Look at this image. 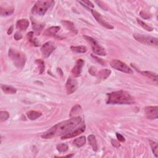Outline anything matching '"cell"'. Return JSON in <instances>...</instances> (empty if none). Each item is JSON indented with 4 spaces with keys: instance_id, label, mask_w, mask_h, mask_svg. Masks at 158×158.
Segmentation results:
<instances>
[{
    "instance_id": "4316f807",
    "label": "cell",
    "mask_w": 158,
    "mask_h": 158,
    "mask_svg": "<svg viewBox=\"0 0 158 158\" xmlns=\"http://www.w3.org/2000/svg\"><path fill=\"white\" fill-rule=\"evenodd\" d=\"M149 144L150 146L152 147V151L153 152V154L156 157L158 156V147H157V143L154 141L149 140Z\"/></svg>"
},
{
    "instance_id": "f1b7e54d",
    "label": "cell",
    "mask_w": 158,
    "mask_h": 158,
    "mask_svg": "<svg viewBox=\"0 0 158 158\" xmlns=\"http://www.w3.org/2000/svg\"><path fill=\"white\" fill-rule=\"evenodd\" d=\"M35 63H37V64L38 65L39 69H40V74H42L45 71V63L43 60L42 59H37L35 61Z\"/></svg>"
},
{
    "instance_id": "7402d4cb",
    "label": "cell",
    "mask_w": 158,
    "mask_h": 158,
    "mask_svg": "<svg viewBox=\"0 0 158 158\" xmlns=\"http://www.w3.org/2000/svg\"><path fill=\"white\" fill-rule=\"evenodd\" d=\"M1 89L3 92L6 94H15L17 92V90L11 86L2 85Z\"/></svg>"
},
{
    "instance_id": "44dd1931",
    "label": "cell",
    "mask_w": 158,
    "mask_h": 158,
    "mask_svg": "<svg viewBox=\"0 0 158 158\" xmlns=\"http://www.w3.org/2000/svg\"><path fill=\"white\" fill-rule=\"evenodd\" d=\"M111 74V71L109 69H102L100 71L98 74V77L100 80H105L106 79L110 74Z\"/></svg>"
},
{
    "instance_id": "4dcf8cb0",
    "label": "cell",
    "mask_w": 158,
    "mask_h": 158,
    "mask_svg": "<svg viewBox=\"0 0 158 158\" xmlns=\"http://www.w3.org/2000/svg\"><path fill=\"white\" fill-rule=\"evenodd\" d=\"M9 118V114L7 111H1L0 112V120L1 122H4L8 120Z\"/></svg>"
},
{
    "instance_id": "7a4b0ae2",
    "label": "cell",
    "mask_w": 158,
    "mask_h": 158,
    "mask_svg": "<svg viewBox=\"0 0 158 158\" xmlns=\"http://www.w3.org/2000/svg\"><path fill=\"white\" fill-rule=\"evenodd\" d=\"M107 104L110 105H132L134 98L126 91H116L107 94Z\"/></svg>"
},
{
    "instance_id": "8fae6325",
    "label": "cell",
    "mask_w": 158,
    "mask_h": 158,
    "mask_svg": "<svg viewBox=\"0 0 158 158\" xmlns=\"http://www.w3.org/2000/svg\"><path fill=\"white\" fill-rule=\"evenodd\" d=\"M145 113L148 119H157L158 118V107L157 106L146 107Z\"/></svg>"
},
{
    "instance_id": "2e32d148",
    "label": "cell",
    "mask_w": 158,
    "mask_h": 158,
    "mask_svg": "<svg viewBox=\"0 0 158 158\" xmlns=\"http://www.w3.org/2000/svg\"><path fill=\"white\" fill-rule=\"evenodd\" d=\"M88 140L89 144H90V146L92 147L93 149L95 152H97L98 147V144L97 141V139H96V137L94 135H90L88 136Z\"/></svg>"
},
{
    "instance_id": "9a60e30c",
    "label": "cell",
    "mask_w": 158,
    "mask_h": 158,
    "mask_svg": "<svg viewBox=\"0 0 158 158\" xmlns=\"http://www.w3.org/2000/svg\"><path fill=\"white\" fill-rule=\"evenodd\" d=\"M32 28L33 30L35 31V33L37 34V35H40V33L42 32V30L43 29L44 25L40 24L35 20H33V19L32 20Z\"/></svg>"
},
{
    "instance_id": "d6a6232c",
    "label": "cell",
    "mask_w": 158,
    "mask_h": 158,
    "mask_svg": "<svg viewBox=\"0 0 158 158\" xmlns=\"http://www.w3.org/2000/svg\"><path fill=\"white\" fill-rule=\"evenodd\" d=\"M80 3H81L82 4V6H85V8H87V7H88V9L89 8H94V5L93 4V3L90 1H79Z\"/></svg>"
},
{
    "instance_id": "74e56055",
    "label": "cell",
    "mask_w": 158,
    "mask_h": 158,
    "mask_svg": "<svg viewBox=\"0 0 158 158\" xmlns=\"http://www.w3.org/2000/svg\"><path fill=\"white\" fill-rule=\"evenodd\" d=\"M14 38L16 40H20L22 38V35L19 32H16L14 35Z\"/></svg>"
},
{
    "instance_id": "ac0fdd59",
    "label": "cell",
    "mask_w": 158,
    "mask_h": 158,
    "mask_svg": "<svg viewBox=\"0 0 158 158\" xmlns=\"http://www.w3.org/2000/svg\"><path fill=\"white\" fill-rule=\"evenodd\" d=\"M14 9L12 7H9V8H3L2 7L0 8V14L1 16H9L12 14Z\"/></svg>"
},
{
    "instance_id": "d4e9b609",
    "label": "cell",
    "mask_w": 158,
    "mask_h": 158,
    "mask_svg": "<svg viewBox=\"0 0 158 158\" xmlns=\"http://www.w3.org/2000/svg\"><path fill=\"white\" fill-rule=\"evenodd\" d=\"M71 49L72 51L77 53H85L87 51V48L85 46H71Z\"/></svg>"
},
{
    "instance_id": "d590c367",
    "label": "cell",
    "mask_w": 158,
    "mask_h": 158,
    "mask_svg": "<svg viewBox=\"0 0 158 158\" xmlns=\"http://www.w3.org/2000/svg\"><path fill=\"white\" fill-rule=\"evenodd\" d=\"M116 136H117V139H118V140L121 141V142H124L126 141L124 137H123L121 134H120L119 133H116Z\"/></svg>"
},
{
    "instance_id": "cb8c5ba5",
    "label": "cell",
    "mask_w": 158,
    "mask_h": 158,
    "mask_svg": "<svg viewBox=\"0 0 158 158\" xmlns=\"http://www.w3.org/2000/svg\"><path fill=\"white\" fill-rule=\"evenodd\" d=\"M142 75H145L146 77L152 79L154 81L157 82V75L156 73L154 72H149V71H143V72H141L139 71Z\"/></svg>"
},
{
    "instance_id": "e0dca14e",
    "label": "cell",
    "mask_w": 158,
    "mask_h": 158,
    "mask_svg": "<svg viewBox=\"0 0 158 158\" xmlns=\"http://www.w3.org/2000/svg\"><path fill=\"white\" fill-rule=\"evenodd\" d=\"M61 23L63 24V25L65 26L68 30H69L73 33H74V34L77 33V30L76 29V28H75L74 24L72 22L67 21V20H63V21L61 22Z\"/></svg>"
},
{
    "instance_id": "d6986e66",
    "label": "cell",
    "mask_w": 158,
    "mask_h": 158,
    "mask_svg": "<svg viewBox=\"0 0 158 158\" xmlns=\"http://www.w3.org/2000/svg\"><path fill=\"white\" fill-rule=\"evenodd\" d=\"M59 29H60V27L59 26L51 27H50V28L48 29L45 32V35L47 36H54L59 30Z\"/></svg>"
},
{
    "instance_id": "9c48e42d",
    "label": "cell",
    "mask_w": 158,
    "mask_h": 158,
    "mask_svg": "<svg viewBox=\"0 0 158 158\" xmlns=\"http://www.w3.org/2000/svg\"><path fill=\"white\" fill-rule=\"evenodd\" d=\"M90 11L92 12V14H93V17L95 18V19L97 20V21L100 24H101L102 26L105 27V28L108 29H114V27L112 25L110 24L109 23H108L107 22H106L100 13H98L97 11H96L95 10H93V9H90Z\"/></svg>"
},
{
    "instance_id": "ba28073f",
    "label": "cell",
    "mask_w": 158,
    "mask_h": 158,
    "mask_svg": "<svg viewBox=\"0 0 158 158\" xmlns=\"http://www.w3.org/2000/svg\"><path fill=\"white\" fill-rule=\"evenodd\" d=\"M55 49H56V45H55L54 43L50 41V42H48L42 45V48H41V51H42L43 56L45 58H47L50 56Z\"/></svg>"
},
{
    "instance_id": "83f0119b",
    "label": "cell",
    "mask_w": 158,
    "mask_h": 158,
    "mask_svg": "<svg viewBox=\"0 0 158 158\" xmlns=\"http://www.w3.org/2000/svg\"><path fill=\"white\" fill-rule=\"evenodd\" d=\"M81 112H82L81 106L80 105H76V106H75L74 107H72L71 111V113H70V116L71 117L75 116V115L79 114Z\"/></svg>"
},
{
    "instance_id": "5b68a950",
    "label": "cell",
    "mask_w": 158,
    "mask_h": 158,
    "mask_svg": "<svg viewBox=\"0 0 158 158\" xmlns=\"http://www.w3.org/2000/svg\"><path fill=\"white\" fill-rule=\"evenodd\" d=\"M133 37L137 42H139L143 45L156 47H157L158 45V39L153 37L137 33L134 34Z\"/></svg>"
},
{
    "instance_id": "7c38bea8",
    "label": "cell",
    "mask_w": 158,
    "mask_h": 158,
    "mask_svg": "<svg viewBox=\"0 0 158 158\" xmlns=\"http://www.w3.org/2000/svg\"><path fill=\"white\" fill-rule=\"evenodd\" d=\"M84 61L82 59H79L76 61L74 67L72 69V74L74 75V77H78L80 76L82 68H83L84 66Z\"/></svg>"
},
{
    "instance_id": "f546056e",
    "label": "cell",
    "mask_w": 158,
    "mask_h": 158,
    "mask_svg": "<svg viewBox=\"0 0 158 158\" xmlns=\"http://www.w3.org/2000/svg\"><path fill=\"white\" fill-rule=\"evenodd\" d=\"M57 149L60 153H65L68 150V146L65 143H61L57 145Z\"/></svg>"
},
{
    "instance_id": "1f68e13d",
    "label": "cell",
    "mask_w": 158,
    "mask_h": 158,
    "mask_svg": "<svg viewBox=\"0 0 158 158\" xmlns=\"http://www.w3.org/2000/svg\"><path fill=\"white\" fill-rule=\"evenodd\" d=\"M33 35V32H30L28 33V34H27V37H28L29 40L30 42L33 45H35V46H38V43L35 42V40H33V39L32 38Z\"/></svg>"
},
{
    "instance_id": "8992f818",
    "label": "cell",
    "mask_w": 158,
    "mask_h": 158,
    "mask_svg": "<svg viewBox=\"0 0 158 158\" xmlns=\"http://www.w3.org/2000/svg\"><path fill=\"white\" fill-rule=\"evenodd\" d=\"M84 38L91 45L92 51L95 54L102 56H106V52L104 48H102L101 46H100L94 38L88 36H84Z\"/></svg>"
},
{
    "instance_id": "836d02e7",
    "label": "cell",
    "mask_w": 158,
    "mask_h": 158,
    "mask_svg": "<svg viewBox=\"0 0 158 158\" xmlns=\"http://www.w3.org/2000/svg\"><path fill=\"white\" fill-rule=\"evenodd\" d=\"M95 3H97L98 4V5L100 6V7H101V8H102V9H104L105 10H106V11H107V6L106 5H105V3H104V2H102V1H95Z\"/></svg>"
},
{
    "instance_id": "277c9868",
    "label": "cell",
    "mask_w": 158,
    "mask_h": 158,
    "mask_svg": "<svg viewBox=\"0 0 158 158\" xmlns=\"http://www.w3.org/2000/svg\"><path fill=\"white\" fill-rule=\"evenodd\" d=\"M54 4V1H38L32 8V12L33 14L43 16L48 9Z\"/></svg>"
},
{
    "instance_id": "f35d334b",
    "label": "cell",
    "mask_w": 158,
    "mask_h": 158,
    "mask_svg": "<svg viewBox=\"0 0 158 158\" xmlns=\"http://www.w3.org/2000/svg\"><path fill=\"white\" fill-rule=\"evenodd\" d=\"M12 31H13V26L11 25L9 28L8 30V35H11V34L12 32Z\"/></svg>"
},
{
    "instance_id": "e575fe53",
    "label": "cell",
    "mask_w": 158,
    "mask_h": 158,
    "mask_svg": "<svg viewBox=\"0 0 158 158\" xmlns=\"http://www.w3.org/2000/svg\"><path fill=\"white\" fill-rule=\"evenodd\" d=\"M140 15L142 18L145 19H149L151 17V15L148 14V13H146L145 11H141L140 12Z\"/></svg>"
},
{
    "instance_id": "603a6c76",
    "label": "cell",
    "mask_w": 158,
    "mask_h": 158,
    "mask_svg": "<svg viewBox=\"0 0 158 158\" xmlns=\"http://www.w3.org/2000/svg\"><path fill=\"white\" fill-rule=\"evenodd\" d=\"M86 143V138L85 136H82L77 138L74 141V145L77 148H80L83 146Z\"/></svg>"
},
{
    "instance_id": "30bf717a",
    "label": "cell",
    "mask_w": 158,
    "mask_h": 158,
    "mask_svg": "<svg viewBox=\"0 0 158 158\" xmlns=\"http://www.w3.org/2000/svg\"><path fill=\"white\" fill-rule=\"evenodd\" d=\"M66 88L67 93L68 95H71L77 90L78 88V82L77 81L71 77L67 79L66 84Z\"/></svg>"
},
{
    "instance_id": "3957f363",
    "label": "cell",
    "mask_w": 158,
    "mask_h": 158,
    "mask_svg": "<svg viewBox=\"0 0 158 158\" xmlns=\"http://www.w3.org/2000/svg\"><path fill=\"white\" fill-rule=\"evenodd\" d=\"M9 57L17 67L22 68L26 63V57L25 54L16 50L9 49Z\"/></svg>"
},
{
    "instance_id": "52a82bcc",
    "label": "cell",
    "mask_w": 158,
    "mask_h": 158,
    "mask_svg": "<svg viewBox=\"0 0 158 158\" xmlns=\"http://www.w3.org/2000/svg\"><path fill=\"white\" fill-rule=\"evenodd\" d=\"M111 66L115 69V70L119 71L120 72H124L126 74H132L133 71L131 68L128 67L126 63H123L119 59H113L110 63Z\"/></svg>"
},
{
    "instance_id": "5bb4252c",
    "label": "cell",
    "mask_w": 158,
    "mask_h": 158,
    "mask_svg": "<svg viewBox=\"0 0 158 158\" xmlns=\"http://www.w3.org/2000/svg\"><path fill=\"white\" fill-rule=\"evenodd\" d=\"M29 25V20L27 19H20L16 23V27L17 28L20 30H25Z\"/></svg>"
},
{
    "instance_id": "484cf974",
    "label": "cell",
    "mask_w": 158,
    "mask_h": 158,
    "mask_svg": "<svg viewBox=\"0 0 158 158\" xmlns=\"http://www.w3.org/2000/svg\"><path fill=\"white\" fill-rule=\"evenodd\" d=\"M137 22H138V23L139 24V25H140L141 27H143V28L144 29H145L146 30L149 31V32H152V31L153 30V27H152L151 26L148 25L146 24L145 22H144L143 21H142L141 20L137 19Z\"/></svg>"
},
{
    "instance_id": "4fadbf2b",
    "label": "cell",
    "mask_w": 158,
    "mask_h": 158,
    "mask_svg": "<svg viewBox=\"0 0 158 158\" xmlns=\"http://www.w3.org/2000/svg\"><path fill=\"white\" fill-rule=\"evenodd\" d=\"M85 130V124H82L79 128L75 129V130H72V132H69V133H67L64 136H62L61 139L62 140H66L68 139L73 138V137L77 136L79 135L80 134L84 132Z\"/></svg>"
},
{
    "instance_id": "6da1fadb",
    "label": "cell",
    "mask_w": 158,
    "mask_h": 158,
    "mask_svg": "<svg viewBox=\"0 0 158 158\" xmlns=\"http://www.w3.org/2000/svg\"><path fill=\"white\" fill-rule=\"evenodd\" d=\"M81 122L82 119L79 116L61 122L47 130L42 135V137L44 139H50L54 136H64L72 132L74 128L80 124Z\"/></svg>"
},
{
    "instance_id": "8d00e7d4",
    "label": "cell",
    "mask_w": 158,
    "mask_h": 158,
    "mask_svg": "<svg viewBox=\"0 0 158 158\" xmlns=\"http://www.w3.org/2000/svg\"><path fill=\"white\" fill-rule=\"evenodd\" d=\"M111 143L112 145L114 146V147H116V148H119L120 146V144L118 141H116L115 140H111Z\"/></svg>"
},
{
    "instance_id": "ffe728a7",
    "label": "cell",
    "mask_w": 158,
    "mask_h": 158,
    "mask_svg": "<svg viewBox=\"0 0 158 158\" xmlns=\"http://www.w3.org/2000/svg\"><path fill=\"white\" fill-rule=\"evenodd\" d=\"M42 113L36 111H30L27 113V118H28L31 120H34L37 119L38 118H40V117L42 116Z\"/></svg>"
}]
</instances>
